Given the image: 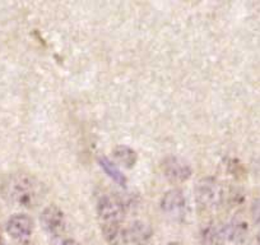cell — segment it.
<instances>
[{"instance_id": "18", "label": "cell", "mask_w": 260, "mask_h": 245, "mask_svg": "<svg viewBox=\"0 0 260 245\" xmlns=\"http://www.w3.org/2000/svg\"><path fill=\"white\" fill-rule=\"evenodd\" d=\"M3 241V235H2V229H0V244Z\"/></svg>"}, {"instance_id": "10", "label": "cell", "mask_w": 260, "mask_h": 245, "mask_svg": "<svg viewBox=\"0 0 260 245\" xmlns=\"http://www.w3.org/2000/svg\"><path fill=\"white\" fill-rule=\"evenodd\" d=\"M102 236L109 245H124L126 244V226L122 222L114 224H102Z\"/></svg>"}, {"instance_id": "4", "label": "cell", "mask_w": 260, "mask_h": 245, "mask_svg": "<svg viewBox=\"0 0 260 245\" xmlns=\"http://www.w3.org/2000/svg\"><path fill=\"white\" fill-rule=\"evenodd\" d=\"M162 172L170 182L180 184L190 179L192 169L186 160L179 156H169L162 161Z\"/></svg>"}, {"instance_id": "13", "label": "cell", "mask_w": 260, "mask_h": 245, "mask_svg": "<svg viewBox=\"0 0 260 245\" xmlns=\"http://www.w3.org/2000/svg\"><path fill=\"white\" fill-rule=\"evenodd\" d=\"M99 164L100 166L104 169V171L106 172L107 176L111 177V179L114 180V181H116L119 186H122V187L126 186V181H127L126 177H125V175L120 171L119 167L116 166V164L110 161V160L105 156L99 157Z\"/></svg>"}, {"instance_id": "15", "label": "cell", "mask_w": 260, "mask_h": 245, "mask_svg": "<svg viewBox=\"0 0 260 245\" xmlns=\"http://www.w3.org/2000/svg\"><path fill=\"white\" fill-rule=\"evenodd\" d=\"M59 245H81V242H78L74 239H62L59 242Z\"/></svg>"}, {"instance_id": "12", "label": "cell", "mask_w": 260, "mask_h": 245, "mask_svg": "<svg viewBox=\"0 0 260 245\" xmlns=\"http://www.w3.org/2000/svg\"><path fill=\"white\" fill-rule=\"evenodd\" d=\"M226 241L223 227L209 224L201 231V245H223Z\"/></svg>"}, {"instance_id": "2", "label": "cell", "mask_w": 260, "mask_h": 245, "mask_svg": "<svg viewBox=\"0 0 260 245\" xmlns=\"http://www.w3.org/2000/svg\"><path fill=\"white\" fill-rule=\"evenodd\" d=\"M195 203L204 211H214L223 203L224 192L216 177H203L195 186Z\"/></svg>"}, {"instance_id": "8", "label": "cell", "mask_w": 260, "mask_h": 245, "mask_svg": "<svg viewBox=\"0 0 260 245\" xmlns=\"http://www.w3.org/2000/svg\"><path fill=\"white\" fill-rule=\"evenodd\" d=\"M223 232L226 241L234 242V244H242L249 236V224L242 219H231L229 222L223 225Z\"/></svg>"}, {"instance_id": "5", "label": "cell", "mask_w": 260, "mask_h": 245, "mask_svg": "<svg viewBox=\"0 0 260 245\" xmlns=\"http://www.w3.org/2000/svg\"><path fill=\"white\" fill-rule=\"evenodd\" d=\"M40 222L42 229L52 236H60L64 232L67 225L64 212L55 204H49L45 207L40 216Z\"/></svg>"}, {"instance_id": "11", "label": "cell", "mask_w": 260, "mask_h": 245, "mask_svg": "<svg viewBox=\"0 0 260 245\" xmlns=\"http://www.w3.org/2000/svg\"><path fill=\"white\" fill-rule=\"evenodd\" d=\"M112 156L116 164L125 169H133L138 162V155L132 147L125 146V144H119L112 149Z\"/></svg>"}, {"instance_id": "16", "label": "cell", "mask_w": 260, "mask_h": 245, "mask_svg": "<svg viewBox=\"0 0 260 245\" xmlns=\"http://www.w3.org/2000/svg\"><path fill=\"white\" fill-rule=\"evenodd\" d=\"M251 245H260V232H259V234L255 235L254 239H252Z\"/></svg>"}, {"instance_id": "3", "label": "cell", "mask_w": 260, "mask_h": 245, "mask_svg": "<svg viewBox=\"0 0 260 245\" xmlns=\"http://www.w3.org/2000/svg\"><path fill=\"white\" fill-rule=\"evenodd\" d=\"M97 215L102 224L122 222L126 215V207L119 197L109 194L101 197L97 202Z\"/></svg>"}, {"instance_id": "1", "label": "cell", "mask_w": 260, "mask_h": 245, "mask_svg": "<svg viewBox=\"0 0 260 245\" xmlns=\"http://www.w3.org/2000/svg\"><path fill=\"white\" fill-rule=\"evenodd\" d=\"M3 197L14 206L34 208L45 197L42 182L26 172H17L7 177L2 187Z\"/></svg>"}, {"instance_id": "14", "label": "cell", "mask_w": 260, "mask_h": 245, "mask_svg": "<svg viewBox=\"0 0 260 245\" xmlns=\"http://www.w3.org/2000/svg\"><path fill=\"white\" fill-rule=\"evenodd\" d=\"M250 213H251L252 222H254L257 227H260V198H256L252 202L251 208H250Z\"/></svg>"}, {"instance_id": "17", "label": "cell", "mask_w": 260, "mask_h": 245, "mask_svg": "<svg viewBox=\"0 0 260 245\" xmlns=\"http://www.w3.org/2000/svg\"><path fill=\"white\" fill-rule=\"evenodd\" d=\"M166 245H182L181 242H177V241H172V242H167Z\"/></svg>"}, {"instance_id": "7", "label": "cell", "mask_w": 260, "mask_h": 245, "mask_svg": "<svg viewBox=\"0 0 260 245\" xmlns=\"http://www.w3.org/2000/svg\"><path fill=\"white\" fill-rule=\"evenodd\" d=\"M35 230L34 220L24 213L13 215L7 222V232L17 241H27Z\"/></svg>"}, {"instance_id": "6", "label": "cell", "mask_w": 260, "mask_h": 245, "mask_svg": "<svg viewBox=\"0 0 260 245\" xmlns=\"http://www.w3.org/2000/svg\"><path fill=\"white\" fill-rule=\"evenodd\" d=\"M159 207L171 219H181L186 212V198L180 189H170L162 196Z\"/></svg>"}, {"instance_id": "9", "label": "cell", "mask_w": 260, "mask_h": 245, "mask_svg": "<svg viewBox=\"0 0 260 245\" xmlns=\"http://www.w3.org/2000/svg\"><path fill=\"white\" fill-rule=\"evenodd\" d=\"M153 230L144 221H134L126 226V244L146 245L151 240Z\"/></svg>"}]
</instances>
